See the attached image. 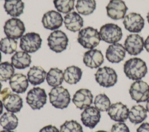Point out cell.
<instances>
[{
	"label": "cell",
	"instance_id": "obj_9",
	"mask_svg": "<svg viewBox=\"0 0 149 132\" xmlns=\"http://www.w3.org/2000/svg\"><path fill=\"white\" fill-rule=\"evenodd\" d=\"M26 28L23 22L19 19L13 17L8 19L3 26V31L7 37L14 39L21 38Z\"/></svg>",
	"mask_w": 149,
	"mask_h": 132
},
{
	"label": "cell",
	"instance_id": "obj_47",
	"mask_svg": "<svg viewBox=\"0 0 149 132\" xmlns=\"http://www.w3.org/2000/svg\"><path fill=\"white\" fill-rule=\"evenodd\" d=\"M1 89H2V84H1V83L0 82V92H1Z\"/></svg>",
	"mask_w": 149,
	"mask_h": 132
},
{
	"label": "cell",
	"instance_id": "obj_32",
	"mask_svg": "<svg viewBox=\"0 0 149 132\" xmlns=\"http://www.w3.org/2000/svg\"><path fill=\"white\" fill-rule=\"evenodd\" d=\"M15 69L13 65L8 61L0 63V81L6 82L14 75Z\"/></svg>",
	"mask_w": 149,
	"mask_h": 132
},
{
	"label": "cell",
	"instance_id": "obj_17",
	"mask_svg": "<svg viewBox=\"0 0 149 132\" xmlns=\"http://www.w3.org/2000/svg\"><path fill=\"white\" fill-rule=\"evenodd\" d=\"M129 108L121 102H118L111 105L108 110L110 118L116 122H124L128 118Z\"/></svg>",
	"mask_w": 149,
	"mask_h": 132
},
{
	"label": "cell",
	"instance_id": "obj_42",
	"mask_svg": "<svg viewBox=\"0 0 149 132\" xmlns=\"http://www.w3.org/2000/svg\"><path fill=\"white\" fill-rule=\"evenodd\" d=\"M146 110L149 113V99L147 101V104H146Z\"/></svg>",
	"mask_w": 149,
	"mask_h": 132
},
{
	"label": "cell",
	"instance_id": "obj_18",
	"mask_svg": "<svg viewBox=\"0 0 149 132\" xmlns=\"http://www.w3.org/2000/svg\"><path fill=\"white\" fill-rule=\"evenodd\" d=\"M125 56V48L122 44L119 43L110 45L105 53L107 59L112 63H118L120 62L124 59Z\"/></svg>",
	"mask_w": 149,
	"mask_h": 132
},
{
	"label": "cell",
	"instance_id": "obj_39",
	"mask_svg": "<svg viewBox=\"0 0 149 132\" xmlns=\"http://www.w3.org/2000/svg\"><path fill=\"white\" fill-rule=\"evenodd\" d=\"M10 93H11V90L8 87H6L3 89L0 92V100H2L5 97H6L7 95L10 94Z\"/></svg>",
	"mask_w": 149,
	"mask_h": 132
},
{
	"label": "cell",
	"instance_id": "obj_15",
	"mask_svg": "<svg viewBox=\"0 0 149 132\" xmlns=\"http://www.w3.org/2000/svg\"><path fill=\"white\" fill-rule=\"evenodd\" d=\"M93 96L91 91L87 89H80L74 94L72 102L80 109L89 107L93 103Z\"/></svg>",
	"mask_w": 149,
	"mask_h": 132
},
{
	"label": "cell",
	"instance_id": "obj_28",
	"mask_svg": "<svg viewBox=\"0 0 149 132\" xmlns=\"http://www.w3.org/2000/svg\"><path fill=\"white\" fill-rule=\"evenodd\" d=\"M63 79V72L58 68H51L47 73L46 80L48 85L51 87L60 86Z\"/></svg>",
	"mask_w": 149,
	"mask_h": 132
},
{
	"label": "cell",
	"instance_id": "obj_1",
	"mask_svg": "<svg viewBox=\"0 0 149 132\" xmlns=\"http://www.w3.org/2000/svg\"><path fill=\"white\" fill-rule=\"evenodd\" d=\"M123 71L129 79L138 80L145 76L147 73V67L142 59L138 57L131 58L124 63Z\"/></svg>",
	"mask_w": 149,
	"mask_h": 132
},
{
	"label": "cell",
	"instance_id": "obj_34",
	"mask_svg": "<svg viewBox=\"0 0 149 132\" xmlns=\"http://www.w3.org/2000/svg\"><path fill=\"white\" fill-rule=\"evenodd\" d=\"M53 3L58 12L67 14L73 9L74 0H54Z\"/></svg>",
	"mask_w": 149,
	"mask_h": 132
},
{
	"label": "cell",
	"instance_id": "obj_40",
	"mask_svg": "<svg viewBox=\"0 0 149 132\" xmlns=\"http://www.w3.org/2000/svg\"><path fill=\"white\" fill-rule=\"evenodd\" d=\"M144 46L146 50L149 53V35L145 39L144 42Z\"/></svg>",
	"mask_w": 149,
	"mask_h": 132
},
{
	"label": "cell",
	"instance_id": "obj_45",
	"mask_svg": "<svg viewBox=\"0 0 149 132\" xmlns=\"http://www.w3.org/2000/svg\"><path fill=\"white\" fill-rule=\"evenodd\" d=\"M95 132H108V131H104V130H98V131H95Z\"/></svg>",
	"mask_w": 149,
	"mask_h": 132
},
{
	"label": "cell",
	"instance_id": "obj_19",
	"mask_svg": "<svg viewBox=\"0 0 149 132\" xmlns=\"http://www.w3.org/2000/svg\"><path fill=\"white\" fill-rule=\"evenodd\" d=\"M104 60L102 52L98 49H90L86 52L83 55L84 64L90 68H98L102 65Z\"/></svg>",
	"mask_w": 149,
	"mask_h": 132
},
{
	"label": "cell",
	"instance_id": "obj_26",
	"mask_svg": "<svg viewBox=\"0 0 149 132\" xmlns=\"http://www.w3.org/2000/svg\"><path fill=\"white\" fill-rule=\"evenodd\" d=\"M147 112L146 109L141 105H133L129 111V119L133 124L140 123L147 118Z\"/></svg>",
	"mask_w": 149,
	"mask_h": 132
},
{
	"label": "cell",
	"instance_id": "obj_25",
	"mask_svg": "<svg viewBox=\"0 0 149 132\" xmlns=\"http://www.w3.org/2000/svg\"><path fill=\"white\" fill-rule=\"evenodd\" d=\"M3 8L8 14L16 17L23 13L24 4L22 0H5Z\"/></svg>",
	"mask_w": 149,
	"mask_h": 132
},
{
	"label": "cell",
	"instance_id": "obj_5",
	"mask_svg": "<svg viewBox=\"0 0 149 132\" xmlns=\"http://www.w3.org/2000/svg\"><path fill=\"white\" fill-rule=\"evenodd\" d=\"M95 79L100 86L104 87H109L116 84L118 75L113 68L105 66L98 69L95 74Z\"/></svg>",
	"mask_w": 149,
	"mask_h": 132
},
{
	"label": "cell",
	"instance_id": "obj_46",
	"mask_svg": "<svg viewBox=\"0 0 149 132\" xmlns=\"http://www.w3.org/2000/svg\"><path fill=\"white\" fill-rule=\"evenodd\" d=\"M1 59H2V55H1V50H0V63L1 61Z\"/></svg>",
	"mask_w": 149,
	"mask_h": 132
},
{
	"label": "cell",
	"instance_id": "obj_36",
	"mask_svg": "<svg viewBox=\"0 0 149 132\" xmlns=\"http://www.w3.org/2000/svg\"><path fill=\"white\" fill-rule=\"evenodd\" d=\"M111 132H130V130L125 123L118 122L113 124Z\"/></svg>",
	"mask_w": 149,
	"mask_h": 132
},
{
	"label": "cell",
	"instance_id": "obj_30",
	"mask_svg": "<svg viewBox=\"0 0 149 132\" xmlns=\"http://www.w3.org/2000/svg\"><path fill=\"white\" fill-rule=\"evenodd\" d=\"M76 9L78 13L87 16L93 13L96 8L95 0H77Z\"/></svg>",
	"mask_w": 149,
	"mask_h": 132
},
{
	"label": "cell",
	"instance_id": "obj_3",
	"mask_svg": "<svg viewBox=\"0 0 149 132\" xmlns=\"http://www.w3.org/2000/svg\"><path fill=\"white\" fill-rule=\"evenodd\" d=\"M49 98L52 105L58 109L67 108L70 102L69 92L62 86L54 87L49 93Z\"/></svg>",
	"mask_w": 149,
	"mask_h": 132
},
{
	"label": "cell",
	"instance_id": "obj_31",
	"mask_svg": "<svg viewBox=\"0 0 149 132\" xmlns=\"http://www.w3.org/2000/svg\"><path fill=\"white\" fill-rule=\"evenodd\" d=\"M17 44V41L14 39L3 38L0 41V50L5 54H12L16 50Z\"/></svg>",
	"mask_w": 149,
	"mask_h": 132
},
{
	"label": "cell",
	"instance_id": "obj_12",
	"mask_svg": "<svg viewBox=\"0 0 149 132\" xmlns=\"http://www.w3.org/2000/svg\"><path fill=\"white\" fill-rule=\"evenodd\" d=\"M144 42L143 37L139 34H130L125 41L124 47L129 54L136 56L143 51Z\"/></svg>",
	"mask_w": 149,
	"mask_h": 132
},
{
	"label": "cell",
	"instance_id": "obj_43",
	"mask_svg": "<svg viewBox=\"0 0 149 132\" xmlns=\"http://www.w3.org/2000/svg\"><path fill=\"white\" fill-rule=\"evenodd\" d=\"M0 132H14V131H11V130H5L1 131Z\"/></svg>",
	"mask_w": 149,
	"mask_h": 132
},
{
	"label": "cell",
	"instance_id": "obj_21",
	"mask_svg": "<svg viewBox=\"0 0 149 132\" xmlns=\"http://www.w3.org/2000/svg\"><path fill=\"white\" fill-rule=\"evenodd\" d=\"M2 101L5 109L12 113L19 112L23 107V100L17 94L10 93L5 97Z\"/></svg>",
	"mask_w": 149,
	"mask_h": 132
},
{
	"label": "cell",
	"instance_id": "obj_11",
	"mask_svg": "<svg viewBox=\"0 0 149 132\" xmlns=\"http://www.w3.org/2000/svg\"><path fill=\"white\" fill-rule=\"evenodd\" d=\"M127 9L123 0H110L106 6L107 16L115 20L124 19Z\"/></svg>",
	"mask_w": 149,
	"mask_h": 132
},
{
	"label": "cell",
	"instance_id": "obj_6",
	"mask_svg": "<svg viewBox=\"0 0 149 132\" xmlns=\"http://www.w3.org/2000/svg\"><path fill=\"white\" fill-rule=\"evenodd\" d=\"M42 39L38 33L34 32H27L23 35L20 40V49L27 53H34L41 46Z\"/></svg>",
	"mask_w": 149,
	"mask_h": 132
},
{
	"label": "cell",
	"instance_id": "obj_35",
	"mask_svg": "<svg viewBox=\"0 0 149 132\" xmlns=\"http://www.w3.org/2000/svg\"><path fill=\"white\" fill-rule=\"evenodd\" d=\"M60 132H83L82 126L74 120H66L60 126Z\"/></svg>",
	"mask_w": 149,
	"mask_h": 132
},
{
	"label": "cell",
	"instance_id": "obj_22",
	"mask_svg": "<svg viewBox=\"0 0 149 132\" xmlns=\"http://www.w3.org/2000/svg\"><path fill=\"white\" fill-rule=\"evenodd\" d=\"M9 85L13 91L16 93H24L29 86V80L24 74L17 73L9 79Z\"/></svg>",
	"mask_w": 149,
	"mask_h": 132
},
{
	"label": "cell",
	"instance_id": "obj_4",
	"mask_svg": "<svg viewBox=\"0 0 149 132\" xmlns=\"http://www.w3.org/2000/svg\"><path fill=\"white\" fill-rule=\"evenodd\" d=\"M101 39L108 43H115L119 41L122 37L121 28L113 23H107L100 29Z\"/></svg>",
	"mask_w": 149,
	"mask_h": 132
},
{
	"label": "cell",
	"instance_id": "obj_29",
	"mask_svg": "<svg viewBox=\"0 0 149 132\" xmlns=\"http://www.w3.org/2000/svg\"><path fill=\"white\" fill-rule=\"evenodd\" d=\"M0 124L5 130H13L18 125V119L12 112H5L0 118Z\"/></svg>",
	"mask_w": 149,
	"mask_h": 132
},
{
	"label": "cell",
	"instance_id": "obj_2",
	"mask_svg": "<svg viewBox=\"0 0 149 132\" xmlns=\"http://www.w3.org/2000/svg\"><path fill=\"white\" fill-rule=\"evenodd\" d=\"M100 41L99 32L92 27L84 28L79 32L77 41L84 48L93 49L98 45Z\"/></svg>",
	"mask_w": 149,
	"mask_h": 132
},
{
	"label": "cell",
	"instance_id": "obj_8",
	"mask_svg": "<svg viewBox=\"0 0 149 132\" xmlns=\"http://www.w3.org/2000/svg\"><path fill=\"white\" fill-rule=\"evenodd\" d=\"M47 98L45 90L36 87L28 91L26 100L27 104L33 109H40L46 104Z\"/></svg>",
	"mask_w": 149,
	"mask_h": 132
},
{
	"label": "cell",
	"instance_id": "obj_13",
	"mask_svg": "<svg viewBox=\"0 0 149 132\" xmlns=\"http://www.w3.org/2000/svg\"><path fill=\"white\" fill-rule=\"evenodd\" d=\"M126 30L130 32H140L144 26V20L139 13L132 12L127 14L123 21Z\"/></svg>",
	"mask_w": 149,
	"mask_h": 132
},
{
	"label": "cell",
	"instance_id": "obj_14",
	"mask_svg": "<svg viewBox=\"0 0 149 132\" xmlns=\"http://www.w3.org/2000/svg\"><path fill=\"white\" fill-rule=\"evenodd\" d=\"M63 19L59 12L49 10L47 12L42 16V24L44 27L49 30H55L62 25Z\"/></svg>",
	"mask_w": 149,
	"mask_h": 132
},
{
	"label": "cell",
	"instance_id": "obj_16",
	"mask_svg": "<svg viewBox=\"0 0 149 132\" xmlns=\"http://www.w3.org/2000/svg\"><path fill=\"white\" fill-rule=\"evenodd\" d=\"M101 114L95 107H89L82 112L81 113V120L83 124L92 129H94L100 120Z\"/></svg>",
	"mask_w": 149,
	"mask_h": 132
},
{
	"label": "cell",
	"instance_id": "obj_41",
	"mask_svg": "<svg viewBox=\"0 0 149 132\" xmlns=\"http://www.w3.org/2000/svg\"><path fill=\"white\" fill-rule=\"evenodd\" d=\"M3 102L2 101L0 100V115L3 112Z\"/></svg>",
	"mask_w": 149,
	"mask_h": 132
},
{
	"label": "cell",
	"instance_id": "obj_33",
	"mask_svg": "<svg viewBox=\"0 0 149 132\" xmlns=\"http://www.w3.org/2000/svg\"><path fill=\"white\" fill-rule=\"evenodd\" d=\"M95 107L100 112H105L108 110L111 106V101L108 97L104 93L98 94L94 101Z\"/></svg>",
	"mask_w": 149,
	"mask_h": 132
},
{
	"label": "cell",
	"instance_id": "obj_23",
	"mask_svg": "<svg viewBox=\"0 0 149 132\" xmlns=\"http://www.w3.org/2000/svg\"><path fill=\"white\" fill-rule=\"evenodd\" d=\"M31 63V56L24 51L16 52L11 57V64L16 69L27 68Z\"/></svg>",
	"mask_w": 149,
	"mask_h": 132
},
{
	"label": "cell",
	"instance_id": "obj_7",
	"mask_svg": "<svg viewBox=\"0 0 149 132\" xmlns=\"http://www.w3.org/2000/svg\"><path fill=\"white\" fill-rule=\"evenodd\" d=\"M68 41L66 34L61 30L54 31L47 38L49 49L55 53H61L65 50L68 46Z\"/></svg>",
	"mask_w": 149,
	"mask_h": 132
},
{
	"label": "cell",
	"instance_id": "obj_20",
	"mask_svg": "<svg viewBox=\"0 0 149 132\" xmlns=\"http://www.w3.org/2000/svg\"><path fill=\"white\" fill-rule=\"evenodd\" d=\"M63 23L66 29L72 32H77L83 26V19L76 12L67 13L63 18Z\"/></svg>",
	"mask_w": 149,
	"mask_h": 132
},
{
	"label": "cell",
	"instance_id": "obj_10",
	"mask_svg": "<svg viewBox=\"0 0 149 132\" xmlns=\"http://www.w3.org/2000/svg\"><path fill=\"white\" fill-rule=\"evenodd\" d=\"M129 94L136 102H145L149 99V85L144 81L136 80L130 87Z\"/></svg>",
	"mask_w": 149,
	"mask_h": 132
},
{
	"label": "cell",
	"instance_id": "obj_44",
	"mask_svg": "<svg viewBox=\"0 0 149 132\" xmlns=\"http://www.w3.org/2000/svg\"><path fill=\"white\" fill-rule=\"evenodd\" d=\"M147 19L148 23H149V12H148V13H147Z\"/></svg>",
	"mask_w": 149,
	"mask_h": 132
},
{
	"label": "cell",
	"instance_id": "obj_38",
	"mask_svg": "<svg viewBox=\"0 0 149 132\" xmlns=\"http://www.w3.org/2000/svg\"><path fill=\"white\" fill-rule=\"evenodd\" d=\"M136 132H149V123H143L136 130Z\"/></svg>",
	"mask_w": 149,
	"mask_h": 132
},
{
	"label": "cell",
	"instance_id": "obj_37",
	"mask_svg": "<svg viewBox=\"0 0 149 132\" xmlns=\"http://www.w3.org/2000/svg\"><path fill=\"white\" fill-rule=\"evenodd\" d=\"M39 132H60V131L55 126L49 124L42 127L39 131Z\"/></svg>",
	"mask_w": 149,
	"mask_h": 132
},
{
	"label": "cell",
	"instance_id": "obj_24",
	"mask_svg": "<svg viewBox=\"0 0 149 132\" xmlns=\"http://www.w3.org/2000/svg\"><path fill=\"white\" fill-rule=\"evenodd\" d=\"M47 73L40 66H33L30 68L27 72L29 82L34 86L43 83L46 78Z\"/></svg>",
	"mask_w": 149,
	"mask_h": 132
},
{
	"label": "cell",
	"instance_id": "obj_27",
	"mask_svg": "<svg viewBox=\"0 0 149 132\" xmlns=\"http://www.w3.org/2000/svg\"><path fill=\"white\" fill-rule=\"evenodd\" d=\"M82 74V71L79 67L74 65L69 66L63 71V79L68 84H76L80 80Z\"/></svg>",
	"mask_w": 149,
	"mask_h": 132
}]
</instances>
